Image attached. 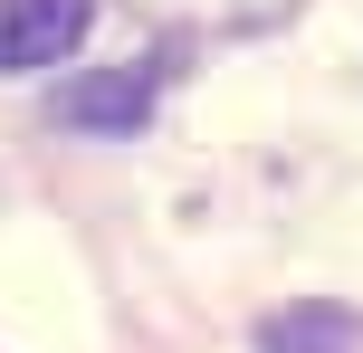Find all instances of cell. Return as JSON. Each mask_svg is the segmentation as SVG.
Masks as SVG:
<instances>
[{"label": "cell", "mask_w": 363, "mask_h": 353, "mask_svg": "<svg viewBox=\"0 0 363 353\" xmlns=\"http://www.w3.org/2000/svg\"><path fill=\"white\" fill-rule=\"evenodd\" d=\"M354 306H277L268 325H258V353H354Z\"/></svg>", "instance_id": "obj_3"}, {"label": "cell", "mask_w": 363, "mask_h": 353, "mask_svg": "<svg viewBox=\"0 0 363 353\" xmlns=\"http://www.w3.org/2000/svg\"><path fill=\"white\" fill-rule=\"evenodd\" d=\"M86 29H96V0H0V76L77 57Z\"/></svg>", "instance_id": "obj_2"}, {"label": "cell", "mask_w": 363, "mask_h": 353, "mask_svg": "<svg viewBox=\"0 0 363 353\" xmlns=\"http://www.w3.org/2000/svg\"><path fill=\"white\" fill-rule=\"evenodd\" d=\"M287 0H211V29H258V19H277Z\"/></svg>", "instance_id": "obj_4"}, {"label": "cell", "mask_w": 363, "mask_h": 353, "mask_svg": "<svg viewBox=\"0 0 363 353\" xmlns=\"http://www.w3.org/2000/svg\"><path fill=\"white\" fill-rule=\"evenodd\" d=\"M153 96H163V57H144V67H96V76H77V86H57V125H77V134H144Z\"/></svg>", "instance_id": "obj_1"}]
</instances>
